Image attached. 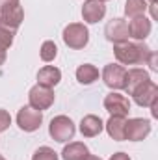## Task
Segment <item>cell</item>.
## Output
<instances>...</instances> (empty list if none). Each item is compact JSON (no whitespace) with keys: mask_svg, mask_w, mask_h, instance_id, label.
<instances>
[{"mask_svg":"<svg viewBox=\"0 0 158 160\" xmlns=\"http://www.w3.org/2000/svg\"><path fill=\"white\" fill-rule=\"evenodd\" d=\"M114 54L117 58L119 65H141L149 62V58L153 56V50L147 45H143V41H138V43L125 41V43L114 45Z\"/></svg>","mask_w":158,"mask_h":160,"instance_id":"1","label":"cell"},{"mask_svg":"<svg viewBox=\"0 0 158 160\" xmlns=\"http://www.w3.org/2000/svg\"><path fill=\"white\" fill-rule=\"evenodd\" d=\"M75 132H77V127H75L73 119L67 116H56V118H52L50 125H48L50 138L60 143H67L69 140H73Z\"/></svg>","mask_w":158,"mask_h":160,"instance_id":"2","label":"cell"},{"mask_svg":"<svg viewBox=\"0 0 158 160\" xmlns=\"http://www.w3.org/2000/svg\"><path fill=\"white\" fill-rule=\"evenodd\" d=\"M62 38H63V43H65L69 48L80 50V48H84V47L89 43V30H87V26L82 24V22H71V24H67V26L63 28Z\"/></svg>","mask_w":158,"mask_h":160,"instance_id":"3","label":"cell"},{"mask_svg":"<svg viewBox=\"0 0 158 160\" xmlns=\"http://www.w3.org/2000/svg\"><path fill=\"white\" fill-rule=\"evenodd\" d=\"M54 91L52 88H45V86H39L36 84L30 91H28V106L36 108V110H48L52 104H54Z\"/></svg>","mask_w":158,"mask_h":160,"instance_id":"4","label":"cell"},{"mask_svg":"<svg viewBox=\"0 0 158 160\" xmlns=\"http://www.w3.org/2000/svg\"><path fill=\"white\" fill-rule=\"evenodd\" d=\"M151 134V121L143 118H132L125 121V140L141 142Z\"/></svg>","mask_w":158,"mask_h":160,"instance_id":"5","label":"cell"},{"mask_svg":"<svg viewBox=\"0 0 158 160\" xmlns=\"http://www.w3.org/2000/svg\"><path fill=\"white\" fill-rule=\"evenodd\" d=\"M43 123V112L32 108V106H22L17 114V125L24 132H34L37 130Z\"/></svg>","mask_w":158,"mask_h":160,"instance_id":"6","label":"cell"},{"mask_svg":"<svg viewBox=\"0 0 158 160\" xmlns=\"http://www.w3.org/2000/svg\"><path fill=\"white\" fill-rule=\"evenodd\" d=\"M132 99L138 106L141 108H149L151 104H155L158 101V86L153 80H147L143 82L140 88H136L132 91Z\"/></svg>","mask_w":158,"mask_h":160,"instance_id":"7","label":"cell"},{"mask_svg":"<svg viewBox=\"0 0 158 160\" xmlns=\"http://www.w3.org/2000/svg\"><path fill=\"white\" fill-rule=\"evenodd\" d=\"M104 110L110 116H119V118H126L130 112V101L121 95L117 91H112L104 97Z\"/></svg>","mask_w":158,"mask_h":160,"instance_id":"8","label":"cell"},{"mask_svg":"<svg viewBox=\"0 0 158 160\" xmlns=\"http://www.w3.org/2000/svg\"><path fill=\"white\" fill-rule=\"evenodd\" d=\"M104 36L110 43H125V41L130 39V34H128V22L121 17H116L112 21H108V24L104 26Z\"/></svg>","mask_w":158,"mask_h":160,"instance_id":"9","label":"cell"},{"mask_svg":"<svg viewBox=\"0 0 158 160\" xmlns=\"http://www.w3.org/2000/svg\"><path fill=\"white\" fill-rule=\"evenodd\" d=\"M125 75H126V69L119 63H108L104 69H102V80L104 84L110 88V89H123L125 88Z\"/></svg>","mask_w":158,"mask_h":160,"instance_id":"10","label":"cell"},{"mask_svg":"<svg viewBox=\"0 0 158 160\" xmlns=\"http://www.w3.org/2000/svg\"><path fill=\"white\" fill-rule=\"evenodd\" d=\"M106 15V6L101 0H86L82 6V19L87 24H95L99 21H102Z\"/></svg>","mask_w":158,"mask_h":160,"instance_id":"11","label":"cell"},{"mask_svg":"<svg viewBox=\"0 0 158 160\" xmlns=\"http://www.w3.org/2000/svg\"><path fill=\"white\" fill-rule=\"evenodd\" d=\"M151 28H153V22H151V19H147L145 15H141V17H134V19H130V22H128V34H130V38L136 41H145L149 38V34H151Z\"/></svg>","mask_w":158,"mask_h":160,"instance_id":"12","label":"cell"},{"mask_svg":"<svg viewBox=\"0 0 158 160\" xmlns=\"http://www.w3.org/2000/svg\"><path fill=\"white\" fill-rule=\"evenodd\" d=\"M22 19H24V11H22V8L19 4L17 6L0 8V24H4V26H7V28L17 32V28L21 26Z\"/></svg>","mask_w":158,"mask_h":160,"instance_id":"13","label":"cell"},{"mask_svg":"<svg viewBox=\"0 0 158 160\" xmlns=\"http://www.w3.org/2000/svg\"><path fill=\"white\" fill-rule=\"evenodd\" d=\"M147 80H151L149 77V73L145 71V69H141V67H132V69H128L126 71V75H125V91L128 93V95H132V91L136 89V88H140L143 82H147Z\"/></svg>","mask_w":158,"mask_h":160,"instance_id":"14","label":"cell"},{"mask_svg":"<svg viewBox=\"0 0 158 160\" xmlns=\"http://www.w3.org/2000/svg\"><path fill=\"white\" fill-rule=\"evenodd\" d=\"M102 128H104V123L99 116L89 114V116H84L80 121V132L84 138H95L102 132Z\"/></svg>","mask_w":158,"mask_h":160,"instance_id":"15","label":"cell"},{"mask_svg":"<svg viewBox=\"0 0 158 160\" xmlns=\"http://www.w3.org/2000/svg\"><path fill=\"white\" fill-rule=\"evenodd\" d=\"M60 80H62V71L54 65H45L37 73V84L45 88H54L60 84Z\"/></svg>","mask_w":158,"mask_h":160,"instance_id":"16","label":"cell"},{"mask_svg":"<svg viewBox=\"0 0 158 160\" xmlns=\"http://www.w3.org/2000/svg\"><path fill=\"white\" fill-rule=\"evenodd\" d=\"M87 155H89V149L82 142H71L62 151V158L63 160H84Z\"/></svg>","mask_w":158,"mask_h":160,"instance_id":"17","label":"cell"},{"mask_svg":"<svg viewBox=\"0 0 158 160\" xmlns=\"http://www.w3.org/2000/svg\"><path fill=\"white\" fill-rule=\"evenodd\" d=\"M125 121L126 118H119V116H110V119L106 121V132L112 140L123 142L125 140Z\"/></svg>","mask_w":158,"mask_h":160,"instance_id":"18","label":"cell"},{"mask_svg":"<svg viewBox=\"0 0 158 160\" xmlns=\"http://www.w3.org/2000/svg\"><path fill=\"white\" fill-rule=\"evenodd\" d=\"M77 80L84 86H89L95 80H99V69L95 65H91V63H84L77 69Z\"/></svg>","mask_w":158,"mask_h":160,"instance_id":"19","label":"cell"},{"mask_svg":"<svg viewBox=\"0 0 158 160\" xmlns=\"http://www.w3.org/2000/svg\"><path fill=\"white\" fill-rule=\"evenodd\" d=\"M147 11V2L145 0H126L125 2V15L128 19L141 17Z\"/></svg>","mask_w":158,"mask_h":160,"instance_id":"20","label":"cell"},{"mask_svg":"<svg viewBox=\"0 0 158 160\" xmlns=\"http://www.w3.org/2000/svg\"><path fill=\"white\" fill-rule=\"evenodd\" d=\"M39 56L43 62H54V58L58 56V47H56V43L54 41H45L43 45H41V50H39Z\"/></svg>","mask_w":158,"mask_h":160,"instance_id":"21","label":"cell"},{"mask_svg":"<svg viewBox=\"0 0 158 160\" xmlns=\"http://www.w3.org/2000/svg\"><path fill=\"white\" fill-rule=\"evenodd\" d=\"M13 38H15V30L0 24V47H4L6 50L13 45Z\"/></svg>","mask_w":158,"mask_h":160,"instance_id":"22","label":"cell"},{"mask_svg":"<svg viewBox=\"0 0 158 160\" xmlns=\"http://www.w3.org/2000/svg\"><path fill=\"white\" fill-rule=\"evenodd\" d=\"M32 160H58V153H56L52 147L43 145V147H39V149L34 153Z\"/></svg>","mask_w":158,"mask_h":160,"instance_id":"23","label":"cell"},{"mask_svg":"<svg viewBox=\"0 0 158 160\" xmlns=\"http://www.w3.org/2000/svg\"><path fill=\"white\" fill-rule=\"evenodd\" d=\"M9 125H11V116H9L6 110H2V108H0V132L7 130V128H9Z\"/></svg>","mask_w":158,"mask_h":160,"instance_id":"24","label":"cell"},{"mask_svg":"<svg viewBox=\"0 0 158 160\" xmlns=\"http://www.w3.org/2000/svg\"><path fill=\"white\" fill-rule=\"evenodd\" d=\"M110 160H130V157L126 153H116V155L110 157Z\"/></svg>","mask_w":158,"mask_h":160,"instance_id":"25","label":"cell"},{"mask_svg":"<svg viewBox=\"0 0 158 160\" xmlns=\"http://www.w3.org/2000/svg\"><path fill=\"white\" fill-rule=\"evenodd\" d=\"M19 0H0V8H7V6H17Z\"/></svg>","mask_w":158,"mask_h":160,"instance_id":"26","label":"cell"},{"mask_svg":"<svg viewBox=\"0 0 158 160\" xmlns=\"http://www.w3.org/2000/svg\"><path fill=\"white\" fill-rule=\"evenodd\" d=\"M6 56H7V54H6V48H4V47H0V65L6 62Z\"/></svg>","mask_w":158,"mask_h":160,"instance_id":"27","label":"cell"},{"mask_svg":"<svg viewBox=\"0 0 158 160\" xmlns=\"http://www.w3.org/2000/svg\"><path fill=\"white\" fill-rule=\"evenodd\" d=\"M84 160H102V158H101V157H95V155H87Z\"/></svg>","mask_w":158,"mask_h":160,"instance_id":"28","label":"cell"},{"mask_svg":"<svg viewBox=\"0 0 158 160\" xmlns=\"http://www.w3.org/2000/svg\"><path fill=\"white\" fill-rule=\"evenodd\" d=\"M149 4H156V0H149Z\"/></svg>","mask_w":158,"mask_h":160,"instance_id":"29","label":"cell"},{"mask_svg":"<svg viewBox=\"0 0 158 160\" xmlns=\"http://www.w3.org/2000/svg\"><path fill=\"white\" fill-rule=\"evenodd\" d=\"M0 160H6V158H4V157H2V155H0Z\"/></svg>","mask_w":158,"mask_h":160,"instance_id":"30","label":"cell"},{"mask_svg":"<svg viewBox=\"0 0 158 160\" xmlns=\"http://www.w3.org/2000/svg\"><path fill=\"white\" fill-rule=\"evenodd\" d=\"M101 2H108V0H101Z\"/></svg>","mask_w":158,"mask_h":160,"instance_id":"31","label":"cell"}]
</instances>
